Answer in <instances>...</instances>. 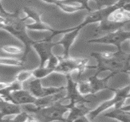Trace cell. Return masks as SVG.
<instances>
[{
    "label": "cell",
    "instance_id": "cell-1",
    "mask_svg": "<svg viewBox=\"0 0 130 122\" xmlns=\"http://www.w3.org/2000/svg\"><path fill=\"white\" fill-rule=\"evenodd\" d=\"M0 23L1 28L6 31L19 40L24 45V52L22 58L26 61L27 57L31 51L32 45L35 41L32 40L27 34V26L25 23L26 17H21L20 10L17 9L13 13L7 12L1 4Z\"/></svg>",
    "mask_w": 130,
    "mask_h": 122
},
{
    "label": "cell",
    "instance_id": "cell-2",
    "mask_svg": "<svg viewBox=\"0 0 130 122\" xmlns=\"http://www.w3.org/2000/svg\"><path fill=\"white\" fill-rule=\"evenodd\" d=\"M91 56L95 59L97 65H89V69H95L99 74L105 71H108L114 76L126 73L130 66V53L122 49L116 52H92Z\"/></svg>",
    "mask_w": 130,
    "mask_h": 122
},
{
    "label": "cell",
    "instance_id": "cell-3",
    "mask_svg": "<svg viewBox=\"0 0 130 122\" xmlns=\"http://www.w3.org/2000/svg\"><path fill=\"white\" fill-rule=\"evenodd\" d=\"M23 110L29 112L34 117L35 121H66V114L69 112V109L61 101H58L53 104L44 107H29L27 105H23Z\"/></svg>",
    "mask_w": 130,
    "mask_h": 122
},
{
    "label": "cell",
    "instance_id": "cell-4",
    "mask_svg": "<svg viewBox=\"0 0 130 122\" xmlns=\"http://www.w3.org/2000/svg\"><path fill=\"white\" fill-rule=\"evenodd\" d=\"M110 90L114 93L113 98L103 101L94 110H91L88 115L89 120L92 121L100 114L111 107L121 108L126 99L130 98V84L121 89L111 88Z\"/></svg>",
    "mask_w": 130,
    "mask_h": 122
},
{
    "label": "cell",
    "instance_id": "cell-5",
    "mask_svg": "<svg viewBox=\"0 0 130 122\" xmlns=\"http://www.w3.org/2000/svg\"><path fill=\"white\" fill-rule=\"evenodd\" d=\"M58 58L59 62L55 68V73L66 76L71 75L75 72L77 73V78L78 79L85 71L89 69V59L88 58H74L70 56L67 58L58 56Z\"/></svg>",
    "mask_w": 130,
    "mask_h": 122
},
{
    "label": "cell",
    "instance_id": "cell-6",
    "mask_svg": "<svg viewBox=\"0 0 130 122\" xmlns=\"http://www.w3.org/2000/svg\"><path fill=\"white\" fill-rule=\"evenodd\" d=\"M128 40H130V31H125L122 28L99 37L91 38L88 40L87 42L93 44L111 45L115 46L117 50H120L122 45Z\"/></svg>",
    "mask_w": 130,
    "mask_h": 122
},
{
    "label": "cell",
    "instance_id": "cell-7",
    "mask_svg": "<svg viewBox=\"0 0 130 122\" xmlns=\"http://www.w3.org/2000/svg\"><path fill=\"white\" fill-rule=\"evenodd\" d=\"M67 80V86L66 87V94L62 100L61 103H69L66 104L68 109L72 106L80 104H86L91 101L88 99V97L82 95L77 89V82L72 78L71 75L65 76Z\"/></svg>",
    "mask_w": 130,
    "mask_h": 122
},
{
    "label": "cell",
    "instance_id": "cell-8",
    "mask_svg": "<svg viewBox=\"0 0 130 122\" xmlns=\"http://www.w3.org/2000/svg\"><path fill=\"white\" fill-rule=\"evenodd\" d=\"M128 0H120L118 3L112 6L96 9L88 12V14L85 18L84 21L78 25L82 29L88 24L96 23H99L108 18V17L116 10L121 8L125 3Z\"/></svg>",
    "mask_w": 130,
    "mask_h": 122
},
{
    "label": "cell",
    "instance_id": "cell-9",
    "mask_svg": "<svg viewBox=\"0 0 130 122\" xmlns=\"http://www.w3.org/2000/svg\"><path fill=\"white\" fill-rule=\"evenodd\" d=\"M23 89L29 90L37 98H41L66 90V87H43L41 79L34 78L30 79L23 84Z\"/></svg>",
    "mask_w": 130,
    "mask_h": 122
},
{
    "label": "cell",
    "instance_id": "cell-10",
    "mask_svg": "<svg viewBox=\"0 0 130 122\" xmlns=\"http://www.w3.org/2000/svg\"><path fill=\"white\" fill-rule=\"evenodd\" d=\"M23 12L25 13L26 19H31L34 23L27 24H26L27 29L30 31H46L50 32H53L54 29L52 28L48 24L43 22L41 20V15L38 12L29 7H24Z\"/></svg>",
    "mask_w": 130,
    "mask_h": 122
},
{
    "label": "cell",
    "instance_id": "cell-11",
    "mask_svg": "<svg viewBox=\"0 0 130 122\" xmlns=\"http://www.w3.org/2000/svg\"><path fill=\"white\" fill-rule=\"evenodd\" d=\"M56 46V43L52 41L47 40L46 38L35 41L32 45V48L37 52L40 59V67H44L54 54L52 53V48Z\"/></svg>",
    "mask_w": 130,
    "mask_h": 122
},
{
    "label": "cell",
    "instance_id": "cell-12",
    "mask_svg": "<svg viewBox=\"0 0 130 122\" xmlns=\"http://www.w3.org/2000/svg\"><path fill=\"white\" fill-rule=\"evenodd\" d=\"M82 28L79 25L75 26L74 30L68 32L63 34V37L59 41L57 42L56 45H61L63 48L62 56L67 58L69 56V50L74 42L78 37Z\"/></svg>",
    "mask_w": 130,
    "mask_h": 122
},
{
    "label": "cell",
    "instance_id": "cell-13",
    "mask_svg": "<svg viewBox=\"0 0 130 122\" xmlns=\"http://www.w3.org/2000/svg\"><path fill=\"white\" fill-rule=\"evenodd\" d=\"M99 73L96 72V73L94 75L89 77L87 79L89 82V85H90L91 89V93L92 95H95L100 92V91L108 89V90H111V88L108 86V81L114 76L113 74H109L108 76L104 78H100L98 77Z\"/></svg>",
    "mask_w": 130,
    "mask_h": 122
},
{
    "label": "cell",
    "instance_id": "cell-14",
    "mask_svg": "<svg viewBox=\"0 0 130 122\" xmlns=\"http://www.w3.org/2000/svg\"><path fill=\"white\" fill-rule=\"evenodd\" d=\"M91 109L86 106V104H80L69 108L66 121H77L80 118L88 116Z\"/></svg>",
    "mask_w": 130,
    "mask_h": 122
},
{
    "label": "cell",
    "instance_id": "cell-15",
    "mask_svg": "<svg viewBox=\"0 0 130 122\" xmlns=\"http://www.w3.org/2000/svg\"><path fill=\"white\" fill-rule=\"evenodd\" d=\"M13 103L21 106L25 104H30L35 103L37 98L34 96L29 90L25 89L15 91L11 93Z\"/></svg>",
    "mask_w": 130,
    "mask_h": 122
},
{
    "label": "cell",
    "instance_id": "cell-16",
    "mask_svg": "<svg viewBox=\"0 0 130 122\" xmlns=\"http://www.w3.org/2000/svg\"><path fill=\"white\" fill-rule=\"evenodd\" d=\"M125 25V24L114 22L106 18V20H104L99 23L98 26L94 31V33H95V36L101 34H103V35L110 32H114L119 29H122Z\"/></svg>",
    "mask_w": 130,
    "mask_h": 122
},
{
    "label": "cell",
    "instance_id": "cell-17",
    "mask_svg": "<svg viewBox=\"0 0 130 122\" xmlns=\"http://www.w3.org/2000/svg\"><path fill=\"white\" fill-rule=\"evenodd\" d=\"M22 111L23 109L21 105L1 100V119L7 116L17 115Z\"/></svg>",
    "mask_w": 130,
    "mask_h": 122
},
{
    "label": "cell",
    "instance_id": "cell-18",
    "mask_svg": "<svg viewBox=\"0 0 130 122\" xmlns=\"http://www.w3.org/2000/svg\"><path fill=\"white\" fill-rule=\"evenodd\" d=\"M41 1L47 4H55L57 7H59L63 12L67 13H73L80 10H84V9L81 6L68 4V3L63 2L61 0H41Z\"/></svg>",
    "mask_w": 130,
    "mask_h": 122
},
{
    "label": "cell",
    "instance_id": "cell-19",
    "mask_svg": "<svg viewBox=\"0 0 130 122\" xmlns=\"http://www.w3.org/2000/svg\"><path fill=\"white\" fill-rule=\"evenodd\" d=\"M65 90H66L58 93L53 94V95H49V96L43 97V98H37V101L34 103V105L37 107H44V106H49V105L53 104L57 102L60 101L66 95H63V92H64Z\"/></svg>",
    "mask_w": 130,
    "mask_h": 122
},
{
    "label": "cell",
    "instance_id": "cell-20",
    "mask_svg": "<svg viewBox=\"0 0 130 122\" xmlns=\"http://www.w3.org/2000/svg\"><path fill=\"white\" fill-rule=\"evenodd\" d=\"M102 116L123 122H130V114L121 108H113V110L103 114Z\"/></svg>",
    "mask_w": 130,
    "mask_h": 122
},
{
    "label": "cell",
    "instance_id": "cell-21",
    "mask_svg": "<svg viewBox=\"0 0 130 122\" xmlns=\"http://www.w3.org/2000/svg\"><path fill=\"white\" fill-rule=\"evenodd\" d=\"M54 72H55L54 69H50L47 67H40V66L34 70H32L33 78L39 79L41 80L48 76L49 75Z\"/></svg>",
    "mask_w": 130,
    "mask_h": 122
},
{
    "label": "cell",
    "instance_id": "cell-22",
    "mask_svg": "<svg viewBox=\"0 0 130 122\" xmlns=\"http://www.w3.org/2000/svg\"><path fill=\"white\" fill-rule=\"evenodd\" d=\"M25 61L22 58H1L0 60L1 64L3 65L10 66V67H19L23 66L25 63Z\"/></svg>",
    "mask_w": 130,
    "mask_h": 122
},
{
    "label": "cell",
    "instance_id": "cell-23",
    "mask_svg": "<svg viewBox=\"0 0 130 122\" xmlns=\"http://www.w3.org/2000/svg\"><path fill=\"white\" fill-rule=\"evenodd\" d=\"M77 82V89L82 95L83 96L88 97L92 95L90 85L88 79L82 80L78 79Z\"/></svg>",
    "mask_w": 130,
    "mask_h": 122
},
{
    "label": "cell",
    "instance_id": "cell-24",
    "mask_svg": "<svg viewBox=\"0 0 130 122\" xmlns=\"http://www.w3.org/2000/svg\"><path fill=\"white\" fill-rule=\"evenodd\" d=\"M1 50L6 53L15 55L20 54L23 55L24 52V49L13 45H5L1 47Z\"/></svg>",
    "mask_w": 130,
    "mask_h": 122
},
{
    "label": "cell",
    "instance_id": "cell-25",
    "mask_svg": "<svg viewBox=\"0 0 130 122\" xmlns=\"http://www.w3.org/2000/svg\"><path fill=\"white\" fill-rule=\"evenodd\" d=\"M33 78L32 70H21L15 76V80L23 84L27 81Z\"/></svg>",
    "mask_w": 130,
    "mask_h": 122
},
{
    "label": "cell",
    "instance_id": "cell-26",
    "mask_svg": "<svg viewBox=\"0 0 130 122\" xmlns=\"http://www.w3.org/2000/svg\"><path fill=\"white\" fill-rule=\"evenodd\" d=\"M61 1L69 4L81 6L84 9V10H87L88 12L92 10H91L89 5V2L90 0H61Z\"/></svg>",
    "mask_w": 130,
    "mask_h": 122
},
{
    "label": "cell",
    "instance_id": "cell-27",
    "mask_svg": "<svg viewBox=\"0 0 130 122\" xmlns=\"http://www.w3.org/2000/svg\"><path fill=\"white\" fill-rule=\"evenodd\" d=\"M92 1H94L95 3L96 9H99L114 5L120 0H92Z\"/></svg>",
    "mask_w": 130,
    "mask_h": 122
},
{
    "label": "cell",
    "instance_id": "cell-28",
    "mask_svg": "<svg viewBox=\"0 0 130 122\" xmlns=\"http://www.w3.org/2000/svg\"><path fill=\"white\" fill-rule=\"evenodd\" d=\"M121 109L124 111H126V112H130V104H128L127 106H124L123 105L121 107Z\"/></svg>",
    "mask_w": 130,
    "mask_h": 122
},
{
    "label": "cell",
    "instance_id": "cell-29",
    "mask_svg": "<svg viewBox=\"0 0 130 122\" xmlns=\"http://www.w3.org/2000/svg\"><path fill=\"white\" fill-rule=\"evenodd\" d=\"M126 74H127V75H128V76H129L130 78V66H129V67L128 68V69L127 72H126Z\"/></svg>",
    "mask_w": 130,
    "mask_h": 122
},
{
    "label": "cell",
    "instance_id": "cell-30",
    "mask_svg": "<svg viewBox=\"0 0 130 122\" xmlns=\"http://www.w3.org/2000/svg\"><path fill=\"white\" fill-rule=\"evenodd\" d=\"M127 112V113H128L129 114H130V112Z\"/></svg>",
    "mask_w": 130,
    "mask_h": 122
}]
</instances>
